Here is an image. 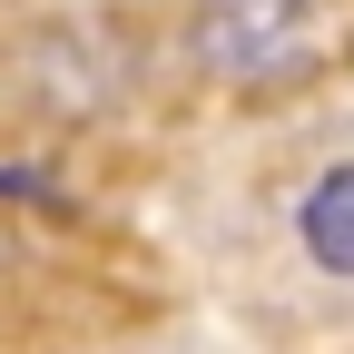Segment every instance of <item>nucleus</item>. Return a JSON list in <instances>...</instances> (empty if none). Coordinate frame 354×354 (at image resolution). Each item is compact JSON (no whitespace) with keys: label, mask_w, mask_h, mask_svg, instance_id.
I'll list each match as a JSON object with an SVG mask.
<instances>
[{"label":"nucleus","mask_w":354,"mask_h":354,"mask_svg":"<svg viewBox=\"0 0 354 354\" xmlns=\"http://www.w3.org/2000/svg\"><path fill=\"white\" fill-rule=\"evenodd\" d=\"M295 236H305V256H315L325 276H354V167H325L315 187H305Z\"/></svg>","instance_id":"2"},{"label":"nucleus","mask_w":354,"mask_h":354,"mask_svg":"<svg viewBox=\"0 0 354 354\" xmlns=\"http://www.w3.org/2000/svg\"><path fill=\"white\" fill-rule=\"evenodd\" d=\"M187 50L227 88H276L315 59V20H305V0H197Z\"/></svg>","instance_id":"1"}]
</instances>
